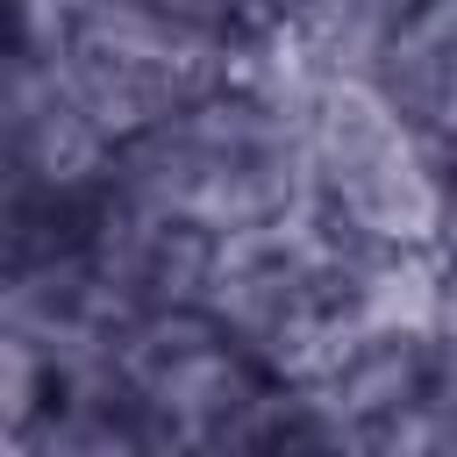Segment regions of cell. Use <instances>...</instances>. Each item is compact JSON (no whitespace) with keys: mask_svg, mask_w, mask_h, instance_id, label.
<instances>
[{"mask_svg":"<svg viewBox=\"0 0 457 457\" xmlns=\"http://www.w3.org/2000/svg\"><path fill=\"white\" fill-rule=\"evenodd\" d=\"M7 221H71L114 171L121 136L50 50H7Z\"/></svg>","mask_w":457,"mask_h":457,"instance_id":"6","label":"cell"},{"mask_svg":"<svg viewBox=\"0 0 457 457\" xmlns=\"http://www.w3.org/2000/svg\"><path fill=\"white\" fill-rule=\"evenodd\" d=\"M428 143L457 157V0H414L371 50L364 71Z\"/></svg>","mask_w":457,"mask_h":457,"instance_id":"8","label":"cell"},{"mask_svg":"<svg viewBox=\"0 0 457 457\" xmlns=\"http://www.w3.org/2000/svg\"><path fill=\"white\" fill-rule=\"evenodd\" d=\"M64 71L86 86V100L107 114V129L129 143L136 129L179 114L186 100L236 79L243 43L193 29L150 0H86L57 36Z\"/></svg>","mask_w":457,"mask_h":457,"instance_id":"5","label":"cell"},{"mask_svg":"<svg viewBox=\"0 0 457 457\" xmlns=\"http://www.w3.org/2000/svg\"><path fill=\"white\" fill-rule=\"evenodd\" d=\"M129 200L236 243V236H264L286 221L314 214V179H307V129L271 107L264 93H250L243 79L186 100L179 114L136 129L114 150L107 171Z\"/></svg>","mask_w":457,"mask_h":457,"instance_id":"1","label":"cell"},{"mask_svg":"<svg viewBox=\"0 0 457 457\" xmlns=\"http://www.w3.org/2000/svg\"><path fill=\"white\" fill-rule=\"evenodd\" d=\"M150 7H164V14H179L193 29H214L228 43H250L271 21V0H150Z\"/></svg>","mask_w":457,"mask_h":457,"instance_id":"9","label":"cell"},{"mask_svg":"<svg viewBox=\"0 0 457 457\" xmlns=\"http://www.w3.org/2000/svg\"><path fill=\"white\" fill-rule=\"evenodd\" d=\"M200 314L243 343L271 378H307L350 328L343 307V236L307 221L236 236L214 250Z\"/></svg>","mask_w":457,"mask_h":457,"instance_id":"3","label":"cell"},{"mask_svg":"<svg viewBox=\"0 0 457 457\" xmlns=\"http://www.w3.org/2000/svg\"><path fill=\"white\" fill-rule=\"evenodd\" d=\"M436 350H443V328H350L300 386L321 400L336 428L364 443H393L428 400Z\"/></svg>","mask_w":457,"mask_h":457,"instance_id":"7","label":"cell"},{"mask_svg":"<svg viewBox=\"0 0 457 457\" xmlns=\"http://www.w3.org/2000/svg\"><path fill=\"white\" fill-rule=\"evenodd\" d=\"M300 129H307V179H314L321 228L378 250L436 243L457 157L428 143L371 79H336Z\"/></svg>","mask_w":457,"mask_h":457,"instance_id":"2","label":"cell"},{"mask_svg":"<svg viewBox=\"0 0 457 457\" xmlns=\"http://www.w3.org/2000/svg\"><path fill=\"white\" fill-rule=\"evenodd\" d=\"M107 378L136 407V421L157 436L164 457H221L236 428L257 414V400L278 386L200 307L121 328L107 350Z\"/></svg>","mask_w":457,"mask_h":457,"instance_id":"4","label":"cell"}]
</instances>
